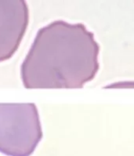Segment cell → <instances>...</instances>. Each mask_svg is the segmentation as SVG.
<instances>
[{
	"label": "cell",
	"instance_id": "cell-3",
	"mask_svg": "<svg viewBox=\"0 0 134 156\" xmlns=\"http://www.w3.org/2000/svg\"><path fill=\"white\" fill-rule=\"evenodd\" d=\"M29 23V9L24 0H0V63L17 51Z\"/></svg>",
	"mask_w": 134,
	"mask_h": 156
},
{
	"label": "cell",
	"instance_id": "cell-2",
	"mask_svg": "<svg viewBox=\"0 0 134 156\" xmlns=\"http://www.w3.org/2000/svg\"><path fill=\"white\" fill-rule=\"evenodd\" d=\"M39 111L33 103L0 104V152L31 156L42 140Z\"/></svg>",
	"mask_w": 134,
	"mask_h": 156
},
{
	"label": "cell",
	"instance_id": "cell-1",
	"mask_svg": "<svg viewBox=\"0 0 134 156\" xmlns=\"http://www.w3.org/2000/svg\"><path fill=\"white\" fill-rule=\"evenodd\" d=\"M100 45L82 23L54 20L38 31L20 66L26 89H81L100 68Z\"/></svg>",
	"mask_w": 134,
	"mask_h": 156
}]
</instances>
